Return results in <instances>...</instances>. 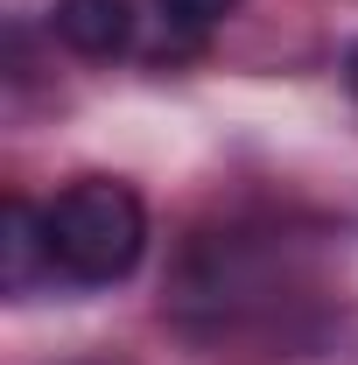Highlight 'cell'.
I'll return each mask as SVG.
<instances>
[{
    "instance_id": "obj_3",
    "label": "cell",
    "mask_w": 358,
    "mask_h": 365,
    "mask_svg": "<svg viewBox=\"0 0 358 365\" xmlns=\"http://www.w3.org/2000/svg\"><path fill=\"white\" fill-rule=\"evenodd\" d=\"M0 267H7V295H29L43 267L56 274L43 211H36V204H21V197H7V211H0Z\"/></svg>"
},
{
    "instance_id": "obj_1",
    "label": "cell",
    "mask_w": 358,
    "mask_h": 365,
    "mask_svg": "<svg viewBox=\"0 0 358 365\" xmlns=\"http://www.w3.org/2000/svg\"><path fill=\"white\" fill-rule=\"evenodd\" d=\"M43 225H49L56 274L78 281V288H113L148 253V204L113 176H78L71 190H56Z\"/></svg>"
},
{
    "instance_id": "obj_4",
    "label": "cell",
    "mask_w": 358,
    "mask_h": 365,
    "mask_svg": "<svg viewBox=\"0 0 358 365\" xmlns=\"http://www.w3.org/2000/svg\"><path fill=\"white\" fill-rule=\"evenodd\" d=\"M239 0H162V14L176 21V29H211V21H225Z\"/></svg>"
},
{
    "instance_id": "obj_2",
    "label": "cell",
    "mask_w": 358,
    "mask_h": 365,
    "mask_svg": "<svg viewBox=\"0 0 358 365\" xmlns=\"http://www.w3.org/2000/svg\"><path fill=\"white\" fill-rule=\"evenodd\" d=\"M56 36H63V49L106 63L134 43V7L127 0H56Z\"/></svg>"
},
{
    "instance_id": "obj_5",
    "label": "cell",
    "mask_w": 358,
    "mask_h": 365,
    "mask_svg": "<svg viewBox=\"0 0 358 365\" xmlns=\"http://www.w3.org/2000/svg\"><path fill=\"white\" fill-rule=\"evenodd\" d=\"M352 91H358V49H352Z\"/></svg>"
}]
</instances>
